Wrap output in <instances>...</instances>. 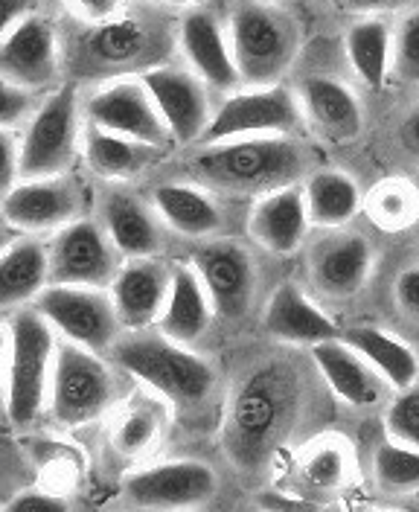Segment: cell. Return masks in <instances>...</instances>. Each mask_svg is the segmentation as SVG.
Instances as JSON below:
<instances>
[{
  "mask_svg": "<svg viewBox=\"0 0 419 512\" xmlns=\"http://www.w3.org/2000/svg\"><path fill=\"white\" fill-rule=\"evenodd\" d=\"M178 53L216 94L225 96L242 85L227 21L210 6H193L178 15Z\"/></svg>",
  "mask_w": 419,
  "mask_h": 512,
  "instance_id": "19",
  "label": "cell"
},
{
  "mask_svg": "<svg viewBox=\"0 0 419 512\" xmlns=\"http://www.w3.org/2000/svg\"><path fill=\"white\" fill-rule=\"evenodd\" d=\"M0 94H3V117H0V126L3 128H21L27 126L35 117V111L41 108L44 96L41 91H33L27 85H15V82H3L0 85Z\"/></svg>",
  "mask_w": 419,
  "mask_h": 512,
  "instance_id": "40",
  "label": "cell"
},
{
  "mask_svg": "<svg viewBox=\"0 0 419 512\" xmlns=\"http://www.w3.org/2000/svg\"><path fill=\"white\" fill-rule=\"evenodd\" d=\"M390 303L393 312L411 329H419V256L405 259L390 280Z\"/></svg>",
  "mask_w": 419,
  "mask_h": 512,
  "instance_id": "39",
  "label": "cell"
},
{
  "mask_svg": "<svg viewBox=\"0 0 419 512\" xmlns=\"http://www.w3.org/2000/svg\"><path fill=\"white\" fill-rule=\"evenodd\" d=\"M166 155V149L149 146L143 140H134L126 134L108 131V128L88 126L82 137V160L91 169V175L102 178L105 184H123L137 175H143L152 163Z\"/></svg>",
  "mask_w": 419,
  "mask_h": 512,
  "instance_id": "31",
  "label": "cell"
},
{
  "mask_svg": "<svg viewBox=\"0 0 419 512\" xmlns=\"http://www.w3.org/2000/svg\"><path fill=\"white\" fill-rule=\"evenodd\" d=\"M312 227L303 181L259 195L248 210V239L271 256L300 254Z\"/></svg>",
  "mask_w": 419,
  "mask_h": 512,
  "instance_id": "21",
  "label": "cell"
},
{
  "mask_svg": "<svg viewBox=\"0 0 419 512\" xmlns=\"http://www.w3.org/2000/svg\"><path fill=\"white\" fill-rule=\"evenodd\" d=\"M353 443L344 434H318L306 440L291 460V489L315 501L318 507L332 504L335 495H344L355 483Z\"/></svg>",
  "mask_w": 419,
  "mask_h": 512,
  "instance_id": "24",
  "label": "cell"
},
{
  "mask_svg": "<svg viewBox=\"0 0 419 512\" xmlns=\"http://www.w3.org/2000/svg\"><path fill=\"white\" fill-rule=\"evenodd\" d=\"M44 0H0V32L15 27L18 21L38 15Z\"/></svg>",
  "mask_w": 419,
  "mask_h": 512,
  "instance_id": "45",
  "label": "cell"
},
{
  "mask_svg": "<svg viewBox=\"0 0 419 512\" xmlns=\"http://www.w3.org/2000/svg\"><path fill=\"white\" fill-rule=\"evenodd\" d=\"M257 507L265 510H312L318 507L315 501H309L306 495H300L297 489H265L262 495H257Z\"/></svg>",
  "mask_w": 419,
  "mask_h": 512,
  "instance_id": "44",
  "label": "cell"
},
{
  "mask_svg": "<svg viewBox=\"0 0 419 512\" xmlns=\"http://www.w3.org/2000/svg\"><path fill=\"white\" fill-rule=\"evenodd\" d=\"M85 207L88 195L73 172L24 178L12 190L3 192V222L18 233L53 236L65 224L85 216Z\"/></svg>",
  "mask_w": 419,
  "mask_h": 512,
  "instance_id": "17",
  "label": "cell"
},
{
  "mask_svg": "<svg viewBox=\"0 0 419 512\" xmlns=\"http://www.w3.org/2000/svg\"><path fill=\"white\" fill-rule=\"evenodd\" d=\"M126 256L99 219L79 216L50 236V283L111 288Z\"/></svg>",
  "mask_w": 419,
  "mask_h": 512,
  "instance_id": "16",
  "label": "cell"
},
{
  "mask_svg": "<svg viewBox=\"0 0 419 512\" xmlns=\"http://www.w3.org/2000/svg\"><path fill=\"white\" fill-rule=\"evenodd\" d=\"M190 265L204 280L219 318L242 320L251 312L257 300L259 268L257 256L242 239L233 236L204 239L193 248Z\"/></svg>",
  "mask_w": 419,
  "mask_h": 512,
  "instance_id": "15",
  "label": "cell"
},
{
  "mask_svg": "<svg viewBox=\"0 0 419 512\" xmlns=\"http://www.w3.org/2000/svg\"><path fill=\"white\" fill-rule=\"evenodd\" d=\"M341 9L353 12V15H387L393 9H402V6H411L414 0H335Z\"/></svg>",
  "mask_w": 419,
  "mask_h": 512,
  "instance_id": "46",
  "label": "cell"
},
{
  "mask_svg": "<svg viewBox=\"0 0 419 512\" xmlns=\"http://www.w3.org/2000/svg\"><path fill=\"white\" fill-rule=\"evenodd\" d=\"M300 128H306V120L294 88L283 82L239 85L216 102V114L201 143L257 134H297Z\"/></svg>",
  "mask_w": 419,
  "mask_h": 512,
  "instance_id": "11",
  "label": "cell"
},
{
  "mask_svg": "<svg viewBox=\"0 0 419 512\" xmlns=\"http://www.w3.org/2000/svg\"><path fill=\"white\" fill-rule=\"evenodd\" d=\"M306 128L326 143H353L364 128V108L355 88L335 73H306L294 85Z\"/></svg>",
  "mask_w": 419,
  "mask_h": 512,
  "instance_id": "20",
  "label": "cell"
},
{
  "mask_svg": "<svg viewBox=\"0 0 419 512\" xmlns=\"http://www.w3.org/2000/svg\"><path fill=\"white\" fill-rule=\"evenodd\" d=\"M399 137H402V146L419 160V105L405 117V123L399 128Z\"/></svg>",
  "mask_w": 419,
  "mask_h": 512,
  "instance_id": "47",
  "label": "cell"
},
{
  "mask_svg": "<svg viewBox=\"0 0 419 512\" xmlns=\"http://www.w3.org/2000/svg\"><path fill=\"white\" fill-rule=\"evenodd\" d=\"M417 184H419V172H417Z\"/></svg>",
  "mask_w": 419,
  "mask_h": 512,
  "instance_id": "49",
  "label": "cell"
},
{
  "mask_svg": "<svg viewBox=\"0 0 419 512\" xmlns=\"http://www.w3.org/2000/svg\"><path fill=\"white\" fill-rule=\"evenodd\" d=\"M126 6L120 15L105 21H73L76 30L62 32L65 67L70 82H105L117 76H140L169 62L178 50V18L155 3Z\"/></svg>",
  "mask_w": 419,
  "mask_h": 512,
  "instance_id": "2",
  "label": "cell"
},
{
  "mask_svg": "<svg viewBox=\"0 0 419 512\" xmlns=\"http://www.w3.org/2000/svg\"><path fill=\"white\" fill-rule=\"evenodd\" d=\"M158 216L169 227V233L204 242L213 236H225V207L219 204L216 192L195 184V181H161L149 192Z\"/></svg>",
  "mask_w": 419,
  "mask_h": 512,
  "instance_id": "27",
  "label": "cell"
},
{
  "mask_svg": "<svg viewBox=\"0 0 419 512\" xmlns=\"http://www.w3.org/2000/svg\"><path fill=\"white\" fill-rule=\"evenodd\" d=\"M140 76L155 96L175 146H198L216 114V91L187 64H158Z\"/></svg>",
  "mask_w": 419,
  "mask_h": 512,
  "instance_id": "18",
  "label": "cell"
},
{
  "mask_svg": "<svg viewBox=\"0 0 419 512\" xmlns=\"http://www.w3.org/2000/svg\"><path fill=\"white\" fill-rule=\"evenodd\" d=\"M216 318H219V312L213 306V297L204 286V280L198 277V271L190 262H172L169 303H166L155 329L184 347L201 350V344L213 335Z\"/></svg>",
  "mask_w": 419,
  "mask_h": 512,
  "instance_id": "28",
  "label": "cell"
},
{
  "mask_svg": "<svg viewBox=\"0 0 419 512\" xmlns=\"http://www.w3.org/2000/svg\"><path fill=\"white\" fill-rule=\"evenodd\" d=\"M370 475H373V486L382 495H390V498L417 495L419 448L405 446L385 434L370 451Z\"/></svg>",
  "mask_w": 419,
  "mask_h": 512,
  "instance_id": "36",
  "label": "cell"
},
{
  "mask_svg": "<svg viewBox=\"0 0 419 512\" xmlns=\"http://www.w3.org/2000/svg\"><path fill=\"white\" fill-rule=\"evenodd\" d=\"M393 76L419 85V6L402 12L393 35Z\"/></svg>",
  "mask_w": 419,
  "mask_h": 512,
  "instance_id": "38",
  "label": "cell"
},
{
  "mask_svg": "<svg viewBox=\"0 0 419 512\" xmlns=\"http://www.w3.org/2000/svg\"><path fill=\"white\" fill-rule=\"evenodd\" d=\"M50 286V236L18 233L3 245L0 256V297L3 312L30 306Z\"/></svg>",
  "mask_w": 419,
  "mask_h": 512,
  "instance_id": "29",
  "label": "cell"
},
{
  "mask_svg": "<svg viewBox=\"0 0 419 512\" xmlns=\"http://www.w3.org/2000/svg\"><path fill=\"white\" fill-rule=\"evenodd\" d=\"M70 507H73V498L65 495V489H53V486H27V489H18L9 501H3L6 512H65Z\"/></svg>",
  "mask_w": 419,
  "mask_h": 512,
  "instance_id": "41",
  "label": "cell"
},
{
  "mask_svg": "<svg viewBox=\"0 0 419 512\" xmlns=\"http://www.w3.org/2000/svg\"><path fill=\"white\" fill-rule=\"evenodd\" d=\"M0 70L3 82L27 85L41 94L62 85L65 47L59 24L47 12H38L0 32Z\"/></svg>",
  "mask_w": 419,
  "mask_h": 512,
  "instance_id": "14",
  "label": "cell"
},
{
  "mask_svg": "<svg viewBox=\"0 0 419 512\" xmlns=\"http://www.w3.org/2000/svg\"><path fill=\"white\" fill-rule=\"evenodd\" d=\"M376 245L367 233L347 227L321 230L306 248V277L309 288L323 303H350L373 277Z\"/></svg>",
  "mask_w": 419,
  "mask_h": 512,
  "instance_id": "12",
  "label": "cell"
},
{
  "mask_svg": "<svg viewBox=\"0 0 419 512\" xmlns=\"http://www.w3.org/2000/svg\"><path fill=\"white\" fill-rule=\"evenodd\" d=\"M111 358L146 390L163 396L172 411H201L219 384L216 364L207 355L166 338L158 329L123 332Z\"/></svg>",
  "mask_w": 419,
  "mask_h": 512,
  "instance_id": "4",
  "label": "cell"
},
{
  "mask_svg": "<svg viewBox=\"0 0 419 512\" xmlns=\"http://www.w3.org/2000/svg\"><path fill=\"white\" fill-rule=\"evenodd\" d=\"M393 35L396 24L387 15H364L344 35V56L361 88L382 91L393 76Z\"/></svg>",
  "mask_w": 419,
  "mask_h": 512,
  "instance_id": "32",
  "label": "cell"
},
{
  "mask_svg": "<svg viewBox=\"0 0 419 512\" xmlns=\"http://www.w3.org/2000/svg\"><path fill=\"white\" fill-rule=\"evenodd\" d=\"M33 306L53 323L59 338L102 355H111L126 332L111 288L50 283L35 297Z\"/></svg>",
  "mask_w": 419,
  "mask_h": 512,
  "instance_id": "9",
  "label": "cell"
},
{
  "mask_svg": "<svg viewBox=\"0 0 419 512\" xmlns=\"http://www.w3.org/2000/svg\"><path fill=\"white\" fill-rule=\"evenodd\" d=\"M219 489V472L195 457L137 466L120 483L123 504L134 510H198L213 504Z\"/></svg>",
  "mask_w": 419,
  "mask_h": 512,
  "instance_id": "10",
  "label": "cell"
},
{
  "mask_svg": "<svg viewBox=\"0 0 419 512\" xmlns=\"http://www.w3.org/2000/svg\"><path fill=\"white\" fill-rule=\"evenodd\" d=\"M97 219L126 259L161 256L166 248L169 227L163 224L149 195L143 198L120 184H111L99 195Z\"/></svg>",
  "mask_w": 419,
  "mask_h": 512,
  "instance_id": "23",
  "label": "cell"
},
{
  "mask_svg": "<svg viewBox=\"0 0 419 512\" xmlns=\"http://www.w3.org/2000/svg\"><path fill=\"white\" fill-rule=\"evenodd\" d=\"M146 3H155L163 9H172V12H184V9H193V6H204V0H146Z\"/></svg>",
  "mask_w": 419,
  "mask_h": 512,
  "instance_id": "48",
  "label": "cell"
},
{
  "mask_svg": "<svg viewBox=\"0 0 419 512\" xmlns=\"http://www.w3.org/2000/svg\"><path fill=\"white\" fill-rule=\"evenodd\" d=\"M309 163V149L294 134H257L190 146L181 172L216 195L259 198L300 184L312 172Z\"/></svg>",
  "mask_w": 419,
  "mask_h": 512,
  "instance_id": "3",
  "label": "cell"
},
{
  "mask_svg": "<svg viewBox=\"0 0 419 512\" xmlns=\"http://www.w3.org/2000/svg\"><path fill=\"white\" fill-rule=\"evenodd\" d=\"M65 6L73 21L94 24V21H105V18L120 15L126 6H131V0H65Z\"/></svg>",
  "mask_w": 419,
  "mask_h": 512,
  "instance_id": "43",
  "label": "cell"
},
{
  "mask_svg": "<svg viewBox=\"0 0 419 512\" xmlns=\"http://www.w3.org/2000/svg\"><path fill=\"white\" fill-rule=\"evenodd\" d=\"M309 358H312L315 370L321 373L326 393H332L338 402L350 405L355 411L382 405L393 390L385 382V376L355 347H350L341 335L309 347Z\"/></svg>",
  "mask_w": 419,
  "mask_h": 512,
  "instance_id": "22",
  "label": "cell"
},
{
  "mask_svg": "<svg viewBox=\"0 0 419 512\" xmlns=\"http://www.w3.org/2000/svg\"><path fill=\"white\" fill-rule=\"evenodd\" d=\"M364 216L382 233H405L419 222L417 178L393 175L364 192Z\"/></svg>",
  "mask_w": 419,
  "mask_h": 512,
  "instance_id": "35",
  "label": "cell"
},
{
  "mask_svg": "<svg viewBox=\"0 0 419 512\" xmlns=\"http://www.w3.org/2000/svg\"><path fill=\"white\" fill-rule=\"evenodd\" d=\"M230 47L242 85H274L300 59L303 30L277 0H239L227 15Z\"/></svg>",
  "mask_w": 419,
  "mask_h": 512,
  "instance_id": "6",
  "label": "cell"
},
{
  "mask_svg": "<svg viewBox=\"0 0 419 512\" xmlns=\"http://www.w3.org/2000/svg\"><path fill=\"white\" fill-rule=\"evenodd\" d=\"M341 338L361 352L385 376V382L393 390H402L419 379V355L396 332L373 323H355L341 329Z\"/></svg>",
  "mask_w": 419,
  "mask_h": 512,
  "instance_id": "34",
  "label": "cell"
},
{
  "mask_svg": "<svg viewBox=\"0 0 419 512\" xmlns=\"http://www.w3.org/2000/svg\"><path fill=\"white\" fill-rule=\"evenodd\" d=\"M385 434L419 448V379L402 390H393L385 408Z\"/></svg>",
  "mask_w": 419,
  "mask_h": 512,
  "instance_id": "37",
  "label": "cell"
},
{
  "mask_svg": "<svg viewBox=\"0 0 419 512\" xmlns=\"http://www.w3.org/2000/svg\"><path fill=\"white\" fill-rule=\"evenodd\" d=\"M120 399V376L102 352L59 338L47 414L67 431L85 428L108 414Z\"/></svg>",
  "mask_w": 419,
  "mask_h": 512,
  "instance_id": "7",
  "label": "cell"
},
{
  "mask_svg": "<svg viewBox=\"0 0 419 512\" xmlns=\"http://www.w3.org/2000/svg\"><path fill=\"white\" fill-rule=\"evenodd\" d=\"M172 291V262L161 256H131L123 262L111 297L126 332L155 329Z\"/></svg>",
  "mask_w": 419,
  "mask_h": 512,
  "instance_id": "26",
  "label": "cell"
},
{
  "mask_svg": "<svg viewBox=\"0 0 419 512\" xmlns=\"http://www.w3.org/2000/svg\"><path fill=\"white\" fill-rule=\"evenodd\" d=\"M24 178V149H21V131L3 128L0 134V187L9 192Z\"/></svg>",
  "mask_w": 419,
  "mask_h": 512,
  "instance_id": "42",
  "label": "cell"
},
{
  "mask_svg": "<svg viewBox=\"0 0 419 512\" xmlns=\"http://www.w3.org/2000/svg\"><path fill=\"white\" fill-rule=\"evenodd\" d=\"M262 329L277 344L294 350H309L341 335L332 315L297 283H280L268 294L262 309Z\"/></svg>",
  "mask_w": 419,
  "mask_h": 512,
  "instance_id": "25",
  "label": "cell"
},
{
  "mask_svg": "<svg viewBox=\"0 0 419 512\" xmlns=\"http://www.w3.org/2000/svg\"><path fill=\"white\" fill-rule=\"evenodd\" d=\"M85 123L143 140L149 146H175L161 108L143 76H117L97 82V88L82 99Z\"/></svg>",
  "mask_w": 419,
  "mask_h": 512,
  "instance_id": "13",
  "label": "cell"
},
{
  "mask_svg": "<svg viewBox=\"0 0 419 512\" xmlns=\"http://www.w3.org/2000/svg\"><path fill=\"white\" fill-rule=\"evenodd\" d=\"M6 347V419L15 431H27L47 414L59 332L33 303L9 309L3 320Z\"/></svg>",
  "mask_w": 419,
  "mask_h": 512,
  "instance_id": "5",
  "label": "cell"
},
{
  "mask_svg": "<svg viewBox=\"0 0 419 512\" xmlns=\"http://www.w3.org/2000/svg\"><path fill=\"white\" fill-rule=\"evenodd\" d=\"M303 192H306L309 219L318 230L347 227L358 219V213H364V192L344 169L335 166L312 169L303 178Z\"/></svg>",
  "mask_w": 419,
  "mask_h": 512,
  "instance_id": "33",
  "label": "cell"
},
{
  "mask_svg": "<svg viewBox=\"0 0 419 512\" xmlns=\"http://www.w3.org/2000/svg\"><path fill=\"white\" fill-rule=\"evenodd\" d=\"M82 137H85L82 96L76 82L65 79L62 85L47 91L33 120L21 128L24 178L73 172L76 160H82Z\"/></svg>",
  "mask_w": 419,
  "mask_h": 512,
  "instance_id": "8",
  "label": "cell"
},
{
  "mask_svg": "<svg viewBox=\"0 0 419 512\" xmlns=\"http://www.w3.org/2000/svg\"><path fill=\"white\" fill-rule=\"evenodd\" d=\"M312 379L294 355H274L251 364L230 387L222 419L227 460L257 475L280 448L294 440L312 405Z\"/></svg>",
  "mask_w": 419,
  "mask_h": 512,
  "instance_id": "1",
  "label": "cell"
},
{
  "mask_svg": "<svg viewBox=\"0 0 419 512\" xmlns=\"http://www.w3.org/2000/svg\"><path fill=\"white\" fill-rule=\"evenodd\" d=\"M169 414H172V405L146 387L143 393H134L131 399H126L117 408L111 434H108L114 457L123 463H140L146 454H152L169 425Z\"/></svg>",
  "mask_w": 419,
  "mask_h": 512,
  "instance_id": "30",
  "label": "cell"
}]
</instances>
